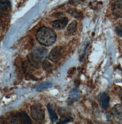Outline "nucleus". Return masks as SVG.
<instances>
[{"mask_svg":"<svg viewBox=\"0 0 122 124\" xmlns=\"http://www.w3.org/2000/svg\"><path fill=\"white\" fill-rule=\"evenodd\" d=\"M36 39L41 45L49 47L53 45L56 40V34L48 27H41L36 33Z\"/></svg>","mask_w":122,"mask_h":124,"instance_id":"1","label":"nucleus"},{"mask_svg":"<svg viewBox=\"0 0 122 124\" xmlns=\"http://www.w3.org/2000/svg\"><path fill=\"white\" fill-rule=\"evenodd\" d=\"M32 117L37 122H42L45 119V112L41 104H34L31 107Z\"/></svg>","mask_w":122,"mask_h":124,"instance_id":"2","label":"nucleus"},{"mask_svg":"<svg viewBox=\"0 0 122 124\" xmlns=\"http://www.w3.org/2000/svg\"><path fill=\"white\" fill-rule=\"evenodd\" d=\"M9 120L11 123H24V124L32 123L29 116L25 112L12 114L9 116Z\"/></svg>","mask_w":122,"mask_h":124,"instance_id":"3","label":"nucleus"},{"mask_svg":"<svg viewBox=\"0 0 122 124\" xmlns=\"http://www.w3.org/2000/svg\"><path fill=\"white\" fill-rule=\"evenodd\" d=\"M63 54V48L61 46H58L54 47L51 51H50L49 54L48 55L49 59L51 60L53 62H56L59 60H60V59L62 56Z\"/></svg>","mask_w":122,"mask_h":124,"instance_id":"4","label":"nucleus"},{"mask_svg":"<svg viewBox=\"0 0 122 124\" xmlns=\"http://www.w3.org/2000/svg\"><path fill=\"white\" fill-rule=\"evenodd\" d=\"M112 11L114 16L122 18V0H112Z\"/></svg>","mask_w":122,"mask_h":124,"instance_id":"5","label":"nucleus"},{"mask_svg":"<svg viewBox=\"0 0 122 124\" xmlns=\"http://www.w3.org/2000/svg\"><path fill=\"white\" fill-rule=\"evenodd\" d=\"M32 53L36 56L38 59L43 60L47 58L48 56V50L44 47H34Z\"/></svg>","mask_w":122,"mask_h":124,"instance_id":"6","label":"nucleus"},{"mask_svg":"<svg viewBox=\"0 0 122 124\" xmlns=\"http://www.w3.org/2000/svg\"><path fill=\"white\" fill-rule=\"evenodd\" d=\"M28 62L30 63V65L34 69H39L41 67V65H42L41 62V60L35 56L33 53H30L27 56Z\"/></svg>","mask_w":122,"mask_h":124,"instance_id":"7","label":"nucleus"},{"mask_svg":"<svg viewBox=\"0 0 122 124\" xmlns=\"http://www.w3.org/2000/svg\"><path fill=\"white\" fill-rule=\"evenodd\" d=\"M68 23V19L67 17H62L59 20L53 21L52 23V26L54 29H55V30H60L65 27L67 26Z\"/></svg>","mask_w":122,"mask_h":124,"instance_id":"8","label":"nucleus"},{"mask_svg":"<svg viewBox=\"0 0 122 124\" xmlns=\"http://www.w3.org/2000/svg\"><path fill=\"white\" fill-rule=\"evenodd\" d=\"M100 103L101 105L102 108L106 110L108 108L109 105V96H108V94H106V93H103L100 95Z\"/></svg>","mask_w":122,"mask_h":124,"instance_id":"9","label":"nucleus"},{"mask_svg":"<svg viewBox=\"0 0 122 124\" xmlns=\"http://www.w3.org/2000/svg\"><path fill=\"white\" fill-rule=\"evenodd\" d=\"M114 115L119 119H122V105L118 104L112 109Z\"/></svg>","mask_w":122,"mask_h":124,"instance_id":"10","label":"nucleus"},{"mask_svg":"<svg viewBox=\"0 0 122 124\" xmlns=\"http://www.w3.org/2000/svg\"><path fill=\"white\" fill-rule=\"evenodd\" d=\"M32 66L28 61H26L23 63V69L27 76H32Z\"/></svg>","mask_w":122,"mask_h":124,"instance_id":"11","label":"nucleus"},{"mask_svg":"<svg viewBox=\"0 0 122 124\" xmlns=\"http://www.w3.org/2000/svg\"><path fill=\"white\" fill-rule=\"evenodd\" d=\"M76 26H77V23L76 21L74 20L70 23V25L68 26V29H67V34L68 35H72L74 34V32H76Z\"/></svg>","mask_w":122,"mask_h":124,"instance_id":"12","label":"nucleus"},{"mask_svg":"<svg viewBox=\"0 0 122 124\" xmlns=\"http://www.w3.org/2000/svg\"><path fill=\"white\" fill-rule=\"evenodd\" d=\"M47 109H48V112H49V116H50V119H51V121L53 122V123L55 122L57 120H58V116H57L55 111H54V109L53 108V107L50 105H48Z\"/></svg>","mask_w":122,"mask_h":124,"instance_id":"13","label":"nucleus"},{"mask_svg":"<svg viewBox=\"0 0 122 124\" xmlns=\"http://www.w3.org/2000/svg\"><path fill=\"white\" fill-rule=\"evenodd\" d=\"M80 98V93L79 90H74L70 93L69 99H70L72 101H76Z\"/></svg>","mask_w":122,"mask_h":124,"instance_id":"14","label":"nucleus"},{"mask_svg":"<svg viewBox=\"0 0 122 124\" xmlns=\"http://www.w3.org/2000/svg\"><path fill=\"white\" fill-rule=\"evenodd\" d=\"M10 7V3L6 1H1L0 2V13L5 14L8 11V9Z\"/></svg>","mask_w":122,"mask_h":124,"instance_id":"15","label":"nucleus"},{"mask_svg":"<svg viewBox=\"0 0 122 124\" xmlns=\"http://www.w3.org/2000/svg\"><path fill=\"white\" fill-rule=\"evenodd\" d=\"M68 12L75 18H80L82 16V12L79 11L78 10H76V9H69Z\"/></svg>","mask_w":122,"mask_h":124,"instance_id":"16","label":"nucleus"},{"mask_svg":"<svg viewBox=\"0 0 122 124\" xmlns=\"http://www.w3.org/2000/svg\"><path fill=\"white\" fill-rule=\"evenodd\" d=\"M42 67H43V69L44 71H51L52 69V65L49 62L47 61V60H44V62H42Z\"/></svg>","mask_w":122,"mask_h":124,"instance_id":"17","label":"nucleus"},{"mask_svg":"<svg viewBox=\"0 0 122 124\" xmlns=\"http://www.w3.org/2000/svg\"><path fill=\"white\" fill-rule=\"evenodd\" d=\"M52 86V84L51 83H43L40 85H38L36 88L38 90H45L47 89L49 87Z\"/></svg>","mask_w":122,"mask_h":124,"instance_id":"18","label":"nucleus"},{"mask_svg":"<svg viewBox=\"0 0 122 124\" xmlns=\"http://www.w3.org/2000/svg\"><path fill=\"white\" fill-rule=\"evenodd\" d=\"M73 119L71 118V117H64L61 119V120H60L59 122V123H68L69 121H71Z\"/></svg>","mask_w":122,"mask_h":124,"instance_id":"19","label":"nucleus"},{"mask_svg":"<svg viewBox=\"0 0 122 124\" xmlns=\"http://www.w3.org/2000/svg\"><path fill=\"white\" fill-rule=\"evenodd\" d=\"M115 32H116V33H117L119 36L122 37V26H118V27H117V28H116V30H115Z\"/></svg>","mask_w":122,"mask_h":124,"instance_id":"20","label":"nucleus"}]
</instances>
